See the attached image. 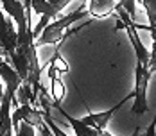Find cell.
Returning <instances> with one entry per match:
<instances>
[{"mask_svg": "<svg viewBox=\"0 0 156 136\" xmlns=\"http://www.w3.org/2000/svg\"><path fill=\"white\" fill-rule=\"evenodd\" d=\"M84 7H86V4H83L77 11H74V13H70V15L61 16V18H54V22H52V23H48L47 27L41 30V34L34 40L36 47L58 45L65 36H68L66 29H68L72 23H76V22H79V20H86L88 16H92V15H90V11H88V9H84Z\"/></svg>", "mask_w": 156, "mask_h": 136, "instance_id": "obj_1", "label": "cell"}, {"mask_svg": "<svg viewBox=\"0 0 156 136\" xmlns=\"http://www.w3.org/2000/svg\"><path fill=\"white\" fill-rule=\"evenodd\" d=\"M149 77H151V72H149L147 65L136 61V84H135V91H133L135 102L131 106V113L136 115V117H144L149 111V106H147V84H149Z\"/></svg>", "mask_w": 156, "mask_h": 136, "instance_id": "obj_2", "label": "cell"}, {"mask_svg": "<svg viewBox=\"0 0 156 136\" xmlns=\"http://www.w3.org/2000/svg\"><path fill=\"white\" fill-rule=\"evenodd\" d=\"M0 5H2L5 15L15 20L18 36H25L27 32H32V23L27 18L25 5H23L22 0H0Z\"/></svg>", "mask_w": 156, "mask_h": 136, "instance_id": "obj_3", "label": "cell"}, {"mask_svg": "<svg viewBox=\"0 0 156 136\" xmlns=\"http://www.w3.org/2000/svg\"><path fill=\"white\" fill-rule=\"evenodd\" d=\"M11 120H13V127L20 120L27 122L34 127H40L43 124V113H41V109L34 107L32 104H22V106L16 107L15 111L11 109Z\"/></svg>", "mask_w": 156, "mask_h": 136, "instance_id": "obj_4", "label": "cell"}, {"mask_svg": "<svg viewBox=\"0 0 156 136\" xmlns=\"http://www.w3.org/2000/svg\"><path fill=\"white\" fill-rule=\"evenodd\" d=\"M131 97H133V93H131L129 97L122 99V102H120V104H117L115 107H111V109H108V111H102V113H92V115L84 117V118H83V122H84L86 125H92V127H95V129H99V131H106V127H108V122L111 120L113 113H115L119 107H122V104H124L126 100H129Z\"/></svg>", "mask_w": 156, "mask_h": 136, "instance_id": "obj_5", "label": "cell"}, {"mask_svg": "<svg viewBox=\"0 0 156 136\" xmlns=\"http://www.w3.org/2000/svg\"><path fill=\"white\" fill-rule=\"evenodd\" d=\"M56 107L59 109V113H61L63 117L68 120V124H70V127H72V131H74V134L76 136H101L102 131L95 129V127H92V125H86L83 120H77V118L70 117V115L61 107V104H56Z\"/></svg>", "mask_w": 156, "mask_h": 136, "instance_id": "obj_6", "label": "cell"}, {"mask_svg": "<svg viewBox=\"0 0 156 136\" xmlns=\"http://www.w3.org/2000/svg\"><path fill=\"white\" fill-rule=\"evenodd\" d=\"M117 0H90L88 2V11L95 18H104L115 11Z\"/></svg>", "mask_w": 156, "mask_h": 136, "instance_id": "obj_7", "label": "cell"}, {"mask_svg": "<svg viewBox=\"0 0 156 136\" xmlns=\"http://www.w3.org/2000/svg\"><path fill=\"white\" fill-rule=\"evenodd\" d=\"M144 5V11L149 20V27L156 25V0H140Z\"/></svg>", "mask_w": 156, "mask_h": 136, "instance_id": "obj_8", "label": "cell"}, {"mask_svg": "<svg viewBox=\"0 0 156 136\" xmlns=\"http://www.w3.org/2000/svg\"><path fill=\"white\" fill-rule=\"evenodd\" d=\"M13 129H15V136H36V127L23 120H20Z\"/></svg>", "mask_w": 156, "mask_h": 136, "instance_id": "obj_9", "label": "cell"}, {"mask_svg": "<svg viewBox=\"0 0 156 136\" xmlns=\"http://www.w3.org/2000/svg\"><path fill=\"white\" fill-rule=\"evenodd\" d=\"M149 32H151V36H153V47H151V54H149L147 68H149V72L153 74V72H156V25L149 27Z\"/></svg>", "mask_w": 156, "mask_h": 136, "instance_id": "obj_10", "label": "cell"}, {"mask_svg": "<svg viewBox=\"0 0 156 136\" xmlns=\"http://www.w3.org/2000/svg\"><path fill=\"white\" fill-rule=\"evenodd\" d=\"M41 113H43V122L47 124V127L52 131V134H54V136H68L61 127H58V124L52 120V117H50V113H48V111H43V109H41Z\"/></svg>", "mask_w": 156, "mask_h": 136, "instance_id": "obj_11", "label": "cell"}, {"mask_svg": "<svg viewBox=\"0 0 156 136\" xmlns=\"http://www.w3.org/2000/svg\"><path fill=\"white\" fill-rule=\"evenodd\" d=\"M70 2H74V0H48V4L52 5V9H54L56 16L59 15V13L63 11V7H65V5H68Z\"/></svg>", "mask_w": 156, "mask_h": 136, "instance_id": "obj_12", "label": "cell"}]
</instances>
